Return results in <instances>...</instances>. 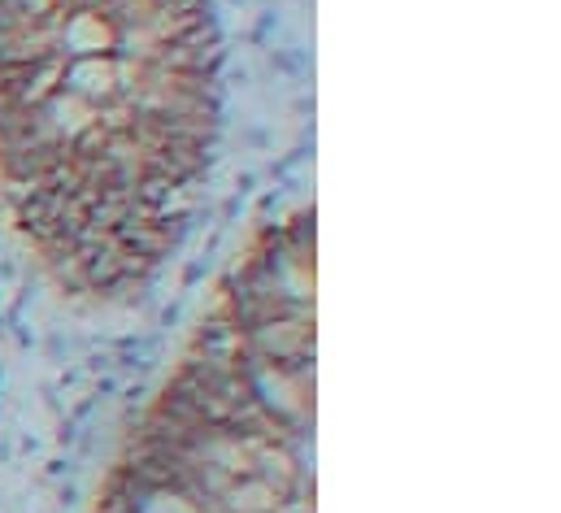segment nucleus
Returning <instances> with one entry per match:
<instances>
[{"mask_svg": "<svg viewBox=\"0 0 561 513\" xmlns=\"http://www.w3.org/2000/svg\"><path fill=\"white\" fill-rule=\"evenodd\" d=\"M218 135L214 0H0V209L66 300L114 309L161 278Z\"/></svg>", "mask_w": 561, "mask_h": 513, "instance_id": "obj_1", "label": "nucleus"}]
</instances>
